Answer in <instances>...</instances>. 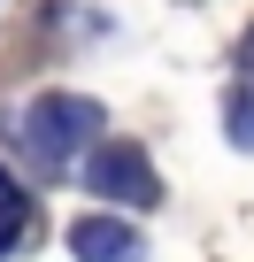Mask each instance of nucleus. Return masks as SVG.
<instances>
[{
	"instance_id": "f257e3e1",
	"label": "nucleus",
	"mask_w": 254,
	"mask_h": 262,
	"mask_svg": "<svg viewBox=\"0 0 254 262\" xmlns=\"http://www.w3.org/2000/svg\"><path fill=\"white\" fill-rule=\"evenodd\" d=\"M16 139H24V155H31L39 170H62L77 147H93V139H100V108H93V100H77V93L31 100V108L16 116Z\"/></svg>"
},
{
	"instance_id": "f03ea898",
	"label": "nucleus",
	"mask_w": 254,
	"mask_h": 262,
	"mask_svg": "<svg viewBox=\"0 0 254 262\" xmlns=\"http://www.w3.org/2000/svg\"><path fill=\"white\" fill-rule=\"evenodd\" d=\"M85 185H93L100 201H123V208H147V201H154V170H147V155H139L131 139L93 147V155H85Z\"/></svg>"
},
{
	"instance_id": "7ed1b4c3",
	"label": "nucleus",
	"mask_w": 254,
	"mask_h": 262,
	"mask_svg": "<svg viewBox=\"0 0 254 262\" xmlns=\"http://www.w3.org/2000/svg\"><path fill=\"white\" fill-rule=\"evenodd\" d=\"M70 247H77V262H139V231L131 224H108V216H85L70 231Z\"/></svg>"
},
{
	"instance_id": "20e7f679",
	"label": "nucleus",
	"mask_w": 254,
	"mask_h": 262,
	"mask_svg": "<svg viewBox=\"0 0 254 262\" xmlns=\"http://www.w3.org/2000/svg\"><path fill=\"white\" fill-rule=\"evenodd\" d=\"M24 224H31V193H24L8 170H0V254H8V247L24 239Z\"/></svg>"
},
{
	"instance_id": "39448f33",
	"label": "nucleus",
	"mask_w": 254,
	"mask_h": 262,
	"mask_svg": "<svg viewBox=\"0 0 254 262\" xmlns=\"http://www.w3.org/2000/svg\"><path fill=\"white\" fill-rule=\"evenodd\" d=\"M231 131H239V147H254V100H231Z\"/></svg>"
},
{
	"instance_id": "423d86ee",
	"label": "nucleus",
	"mask_w": 254,
	"mask_h": 262,
	"mask_svg": "<svg viewBox=\"0 0 254 262\" xmlns=\"http://www.w3.org/2000/svg\"><path fill=\"white\" fill-rule=\"evenodd\" d=\"M246 77H254V62H246Z\"/></svg>"
}]
</instances>
